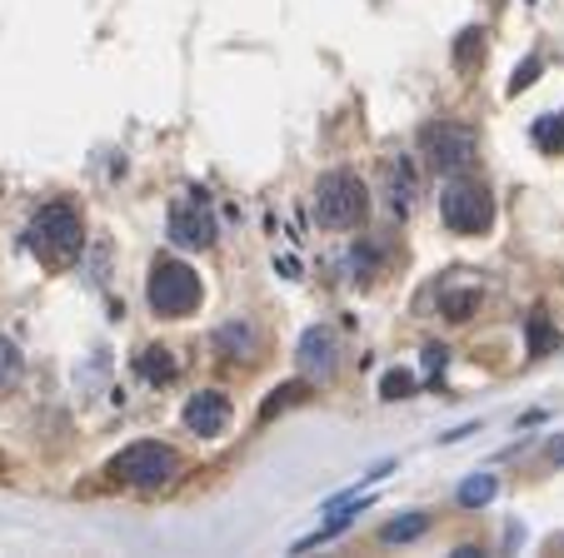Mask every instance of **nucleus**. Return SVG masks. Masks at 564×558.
Returning a JSON list of instances; mask_svg holds the SVG:
<instances>
[{"label":"nucleus","instance_id":"4be33fe9","mask_svg":"<svg viewBox=\"0 0 564 558\" xmlns=\"http://www.w3.org/2000/svg\"><path fill=\"white\" fill-rule=\"evenodd\" d=\"M534 76H540V55H530V60L515 70V80H510V96H520V90H530L534 86Z\"/></svg>","mask_w":564,"mask_h":558},{"label":"nucleus","instance_id":"f03ea898","mask_svg":"<svg viewBox=\"0 0 564 558\" xmlns=\"http://www.w3.org/2000/svg\"><path fill=\"white\" fill-rule=\"evenodd\" d=\"M200 275L185 259H155L151 265V279H145V300H151L155 314L165 320H185V314L200 310Z\"/></svg>","mask_w":564,"mask_h":558},{"label":"nucleus","instance_id":"5701e85b","mask_svg":"<svg viewBox=\"0 0 564 558\" xmlns=\"http://www.w3.org/2000/svg\"><path fill=\"white\" fill-rule=\"evenodd\" d=\"M445 359H450L445 344H430V349H424V369H430V375H434V369H445Z\"/></svg>","mask_w":564,"mask_h":558},{"label":"nucleus","instance_id":"9d476101","mask_svg":"<svg viewBox=\"0 0 564 558\" xmlns=\"http://www.w3.org/2000/svg\"><path fill=\"white\" fill-rule=\"evenodd\" d=\"M300 369H310V375H335V365H340V339H335V330H325V324H316V330H305L300 334Z\"/></svg>","mask_w":564,"mask_h":558},{"label":"nucleus","instance_id":"393cba45","mask_svg":"<svg viewBox=\"0 0 564 558\" xmlns=\"http://www.w3.org/2000/svg\"><path fill=\"white\" fill-rule=\"evenodd\" d=\"M0 473H5V459H0Z\"/></svg>","mask_w":564,"mask_h":558},{"label":"nucleus","instance_id":"f8f14e48","mask_svg":"<svg viewBox=\"0 0 564 558\" xmlns=\"http://www.w3.org/2000/svg\"><path fill=\"white\" fill-rule=\"evenodd\" d=\"M135 369H141L151 384H170L175 375H180V365L170 359V349H161V344H151V349H141V359H135Z\"/></svg>","mask_w":564,"mask_h":558},{"label":"nucleus","instance_id":"1a4fd4ad","mask_svg":"<svg viewBox=\"0 0 564 558\" xmlns=\"http://www.w3.org/2000/svg\"><path fill=\"white\" fill-rule=\"evenodd\" d=\"M385 200H390L395 215L414 210V200H420V165L410 155H390L385 160Z\"/></svg>","mask_w":564,"mask_h":558},{"label":"nucleus","instance_id":"ddd939ff","mask_svg":"<svg viewBox=\"0 0 564 558\" xmlns=\"http://www.w3.org/2000/svg\"><path fill=\"white\" fill-rule=\"evenodd\" d=\"M524 339H530V355L544 359L560 349V330L550 324V314H530V324H524Z\"/></svg>","mask_w":564,"mask_h":558},{"label":"nucleus","instance_id":"f257e3e1","mask_svg":"<svg viewBox=\"0 0 564 558\" xmlns=\"http://www.w3.org/2000/svg\"><path fill=\"white\" fill-rule=\"evenodd\" d=\"M25 239H31V249L45 259V265L66 269L70 259L80 255V245H86V225H80L76 204H41L31 215V230H25Z\"/></svg>","mask_w":564,"mask_h":558},{"label":"nucleus","instance_id":"b1692460","mask_svg":"<svg viewBox=\"0 0 564 558\" xmlns=\"http://www.w3.org/2000/svg\"><path fill=\"white\" fill-rule=\"evenodd\" d=\"M550 459H554V464H564V439H554V444H550Z\"/></svg>","mask_w":564,"mask_h":558},{"label":"nucleus","instance_id":"9b49d317","mask_svg":"<svg viewBox=\"0 0 564 558\" xmlns=\"http://www.w3.org/2000/svg\"><path fill=\"white\" fill-rule=\"evenodd\" d=\"M360 509H365V504H360ZM360 509H345V504H340L330 524H320L316 534H305L300 544H295V554H310V548H320V544H330V538H340V534H345V528H350V524H355V518H360Z\"/></svg>","mask_w":564,"mask_h":558},{"label":"nucleus","instance_id":"412c9836","mask_svg":"<svg viewBox=\"0 0 564 558\" xmlns=\"http://www.w3.org/2000/svg\"><path fill=\"white\" fill-rule=\"evenodd\" d=\"M21 379V355H15V344L0 339V384H15Z\"/></svg>","mask_w":564,"mask_h":558},{"label":"nucleus","instance_id":"dca6fc26","mask_svg":"<svg viewBox=\"0 0 564 558\" xmlns=\"http://www.w3.org/2000/svg\"><path fill=\"white\" fill-rule=\"evenodd\" d=\"M305 399H310V384H300V379H295V384H280V389H275V394L261 404V418H275V414H280V409L305 404Z\"/></svg>","mask_w":564,"mask_h":558},{"label":"nucleus","instance_id":"aec40b11","mask_svg":"<svg viewBox=\"0 0 564 558\" xmlns=\"http://www.w3.org/2000/svg\"><path fill=\"white\" fill-rule=\"evenodd\" d=\"M414 384H420V379H414L410 369H390V375L380 379V394H385V399H410Z\"/></svg>","mask_w":564,"mask_h":558},{"label":"nucleus","instance_id":"39448f33","mask_svg":"<svg viewBox=\"0 0 564 558\" xmlns=\"http://www.w3.org/2000/svg\"><path fill=\"white\" fill-rule=\"evenodd\" d=\"M110 473L131 489H161L180 473V454L170 444H155V439H141V444H125V449L110 459Z\"/></svg>","mask_w":564,"mask_h":558},{"label":"nucleus","instance_id":"a211bd4d","mask_svg":"<svg viewBox=\"0 0 564 558\" xmlns=\"http://www.w3.org/2000/svg\"><path fill=\"white\" fill-rule=\"evenodd\" d=\"M424 528H430V518H424V514L390 518V524H385V544H410V538H420Z\"/></svg>","mask_w":564,"mask_h":558},{"label":"nucleus","instance_id":"7ed1b4c3","mask_svg":"<svg viewBox=\"0 0 564 558\" xmlns=\"http://www.w3.org/2000/svg\"><path fill=\"white\" fill-rule=\"evenodd\" d=\"M316 215H320V225H330V230H355L360 220L369 215L365 180H360V175H350V170L320 175V185H316Z\"/></svg>","mask_w":564,"mask_h":558},{"label":"nucleus","instance_id":"423d86ee","mask_svg":"<svg viewBox=\"0 0 564 558\" xmlns=\"http://www.w3.org/2000/svg\"><path fill=\"white\" fill-rule=\"evenodd\" d=\"M475 150H479L475 130L455 125V120H434V125L420 130V155H424V165L440 175H460L469 160H475Z\"/></svg>","mask_w":564,"mask_h":558},{"label":"nucleus","instance_id":"0eeeda50","mask_svg":"<svg viewBox=\"0 0 564 558\" xmlns=\"http://www.w3.org/2000/svg\"><path fill=\"white\" fill-rule=\"evenodd\" d=\"M170 239L185 249H206L215 245V210L200 190H190L185 200L170 204Z\"/></svg>","mask_w":564,"mask_h":558},{"label":"nucleus","instance_id":"6ab92c4d","mask_svg":"<svg viewBox=\"0 0 564 558\" xmlns=\"http://www.w3.org/2000/svg\"><path fill=\"white\" fill-rule=\"evenodd\" d=\"M475 60H485V31H465L455 45V65L460 70H469Z\"/></svg>","mask_w":564,"mask_h":558},{"label":"nucleus","instance_id":"6e6552de","mask_svg":"<svg viewBox=\"0 0 564 558\" xmlns=\"http://www.w3.org/2000/svg\"><path fill=\"white\" fill-rule=\"evenodd\" d=\"M185 429L200 434V439H215V434L230 429V399L220 394V389H206V394H190V404H185Z\"/></svg>","mask_w":564,"mask_h":558},{"label":"nucleus","instance_id":"20e7f679","mask_svg":"<svg viewBox=\"0 0 564 558\" xmlns=\"http://www.w3.org/2000/svg\"><path fill=\"white\" fill-rule=\"evenodd\" d=\"M440 220H445L455 235H485V230L495 225V194H489V185L455 175V180L445 185V194H440Z\"/></svg>","mask_w":564,"mask_h":558},{"label":"nucleus","instance_id":"f3484780","mask_svg":"<svg viewBox=\"0 0 564 558\" xmlns=\"http://www.w3.org/2000/svg\"><path fill=\"white\" fill-rule=\"evenodd\" d=\"M440 310H445V320H469V314L479 310V290H445L440 294Z\"/></svg>","mask_w":564,"mask_h":558},{"label":"nucleus","instance_id":"4468645a","mask_svg":"<svg viewBox=\"0 0 564 558\" xmlns=\"http://www.w3.org/2000/svg\"><path fill=\"white\" fill-rule=\"evenodd\" d=\"M534 145H540L544 155H564V110L534 120Z\"/></svg>","mask_w":564,"mask_h":558},{"label":"nucleus","instance_id":"2eb2a0df","mask_svg":"<svg viewBox=\"0 0 564 558\" xmlns=\"http://www.w3.org/2000/svg\"><path fill=\"white\" fill-rule=\"evenodd\" d=\"M495 489H499L495 473H475V479L460 483V504H465V509H479V504H489V499H495Z\"/></svg>","mask_w":564,"mask_h":558}]
</instances>
